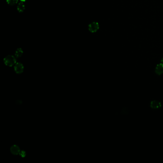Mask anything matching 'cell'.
Masks as SVG:
<instances>
[{
    "label": "cell",
    "instance_id": "ba28073f",
    "mask_svg": "<svg viewBox=\"0 0 163 163\" xmlns=\"http://www.w3.org/2000/svg\"><path fill=\"white\" fill-rule=\"evenodd\" d=\"M23 54V50L21 48H19L17 49V50L15 51V56L16 58H19L22 56Z\"/></svg>",
    "mask_w": 163,
    "mask_h": 163
},
{
    "label": "cell",
    "instance_id": "9c48e42d",
    "mask_svg": "<svg viewBox=\"0 0 163 163\" xmlns=\"http://www.w3.org/2000/svg\"><path fill=\"white\" fill-rule=\"evenodd\" d=\"M6 2L8 4L11 6H13L18 3V0H7Z\"/></svg>",
    "mask_w": 163,
    "mask_h": 163
},
{
    "label": "cell",
    "instance_id": "277c9868",
    "mask_svg": "<svg viewBox=\"0 0 163 163\" xmlns=\"http://www.w3.org/2000/svg\"><path fill=\"white\" fill-rule=\"evenodd\" d=\"M24 66L21 63H16L14 66V70L16 73H22L24 71Z\"/></svg>",
    "mask_w": 163,
    "mask_h": 163
},
{
    "label": "cell",
    "instance_id": "8992f818",
    "mask_svg": "<svg viewBox=\"0 0 163 163\" xmlns=\"http://www.w3.org/2000/svg\"><path fill=\"white\" fill-rule=\"evenodd\" d=\"M11 152L13 154L17 155L20 153V150L18 146L16 145H14L11 148Z\"/></svg>",
    "mask_w": 163,
    "mask_h": 163
},
{
    "label": "cell",
    "instance_id": "5b68a950",
    "mask_svg": "<svg viewBox=\"0 0 163 163\" xmlns=\"http://www.w3.org/2000/svg\"><path fill=\"white\" fill-rule=\"evenodd\" d=\"M155 72L156 75L160 76L163 74V64L161 62L158 64L155 68Z\"/></svg>",
    "mask_w": 163,
    "mask_h": 163
},
{
    "label": "cell",
    "instance_id": "30bf717a",
    "mask_svg": "<svg viewBox=\"0 0 163 163\" xmlns=\"http://www.w3.org/2000/svg\"><path fill=\"white\" fill-rule=\"evenodd\" d=\"M160 62H161V63L163 64V58L161 59V61H160Z\"/></svg>",
    "mask_w": 163,
    "mask_h": 163
},
{
    "label": "cell",
    "instance_id": "52a82bcc",
    "mask_svg": "<svg viewBox=\"0 0 163 163\" xmlns=\"http://www.w3.org/2000/svg\"><path fill=\"white\" fill-rule=\"evenodd\" d=\"M25 5H24V3L22 2H21V3L18 4V5L17 6V11L20 13H22L25 10Z\"/></svg>",
    "mask_w": 163,
    "mask_h": 163
},
{
    "label": "cell",
    "instance_id": "7a4b0ae2",
    "mask_svg": "<svg viewBox=\"0 0 163 163\" xmlns=\"http://www.w3.org/2000/svg\"><path fill=\"white\" fill-rule=\"evenodd\" d=\"M162 103L157 100H153L150 103V107L153 110H158L162 107Z\"/></svg>",
    "mask_w": 163,
    "mask_h": 163
},
{
    "label": "cell",
    "instance_id": "8fae6325",
    "mask_svg": "<svg viewBox=\"0 0 163 163\" xmlns=\"http://www.w3.org/2000/svg\"><path fill=\"white\" fill-rule=\"evenodd\" d=\"M21 2H25V1H26V0H20Z\"/></svg>",
    "mask_w": 163,
    "mask_h": 163
},
{
    "label": "cell",
    "instance_id": "6da1fadb",
    "mask_svg": "<svg viewBox=\"0 0 163 163\" xmlns=\"http://www.w3.org/2000/svg\"><path fill=\"white\" fill-rule=\"evenodd\" d=\"M4 63L7 66L12 67L16 63L15 58L12 55H9L4 58Z\"/></svg>",
    "mask_w": 163,
    "mask_h": 163
},
{
    "label": "cell",
    "instance_id": "3957f363",
    "mask_svg": "<svg viewBox=\"0 0 163 163\" xmlns=\"http://www.w3.org/2000/svg\"><path fill=\"white\" fill-rule=\"evenodd\" d=\"M88 30L92 33H95L99 30V24L98 23L94 22L88 25Z\"/></svg>",
    "mask_w": 163,
    "mask_h": 163
}]
</instances>
